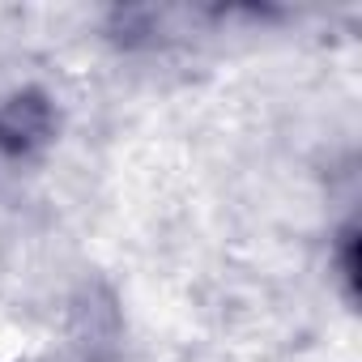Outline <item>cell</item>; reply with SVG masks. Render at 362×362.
Listing matches in <instances>:
<instances>
[{
    "label": "cell",
    "mask_w": 362,
    "mask_h": 362,
    "mask_svg": "<svg viewBox=\"0 0 362 362\" xmlns=\"http://www.w3.org/2000/svg\"><path fill=\"white\" fill-rule=\"evenodd\" d=\"M47 128H52L47 107H43V103H30V98H26V103L18 98L13 107L0 111V153L18 158V153L43 145V141H47Z\"/></svg>",
    "instance_id": "6da1fadb"
}]
</instances>
